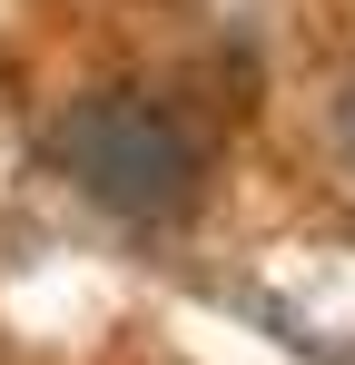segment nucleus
Returning a JSON list of instances; mask_svg holds the SVG:
<instances>
[{
  "instance_id": "nucleus-1",
  "label": "nucleus",
  "mask_w": 355,
  "mask_h": 365,
  "mask_svg": "<svg viewBox=\"0 0 355 365\" xmlns=\"http://www.w3.org/2000/svg\"><path fill=\"white\" fill-rule=\"evenodd\" d=\"M50 168L89 207H109L118 227H178L207 197V138L178 119L158 89H79L50 119Z\"/></svg>"
},
{
  "instance_id": "nucleus-2",
  "label": "nucleus",
  "mask_w": 355,
  "mask_h": 365,
  "mask_svg": "<svg viewBox=\"0 0 355 365\" xmlns=\"http://www.w3.org/2000/svg\"><path fill=\"white\" fill-rule=\"evenodd\" d=\"M336 158H346V178H355V79L336 89Z\"/></svg>"
}]
</instances>
